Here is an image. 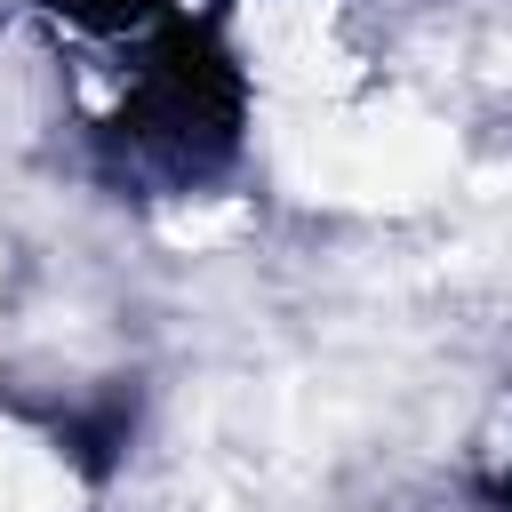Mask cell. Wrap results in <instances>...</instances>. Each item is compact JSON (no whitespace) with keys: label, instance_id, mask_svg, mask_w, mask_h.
<instances>
[{"label":"cell","instance_id":"cell-1","mask_svg":"<svg viewBox=\"0 0 512 512\" xmlns=\"http://www.w3.org/2000/svg\"><path fill=\"white\" fill-rule=\"evenodd\" d=\"M488 496H496V504H504V512H512V472H504V480H496V488H488Z\"/></svg>","mask_w":512,"mask_h":512}]
</instances>
